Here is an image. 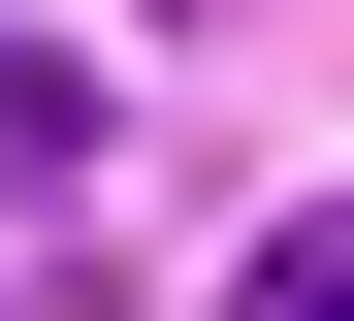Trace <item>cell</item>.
<instances>
[{
  "label": "cell",
  "instance_id": "6da1fadb",
  "mask_svg": "<svg viewBox=\"0 0 354 321\" xmlns=\"http://www.w3.org/2000/svg\"><path fill=\"white\" fill-rule=\"evenodd\" d=\"M0 193H32V225L97 193V64H65V32H0Z\"/></svg>",
  "mask_w": 354,
  "mask_h": 321
},
{
  "label": "cell",
  "instance_id": "7a4b0ae2",
  "mask_svg": "<svg viewBox=\"0 0 354 321\" xmlns=\"http://www.w3.org/2000/svg\"><path fill=\"white\" fill-rule=\"evenodd\" d=\"M225 321H354V193H290V225L225 257Z\"/></svg>",
  "mask_w": 354,
  "mask_h": 321
},
{
  "label": "cell",
  "instance_id": "3957f363",
  "mask_svg": "<svg viewBox=\"0 0 354 321\" xmlns=\"http://www.w3.org/2000/svg\"><path fill=\"white\" fill-rule=\"evenodd\" d=\"M161 32H225V0H161Z\"/></svg>",
  "mask_w": 354,
  "mask_h": 321
}]
</instances>
